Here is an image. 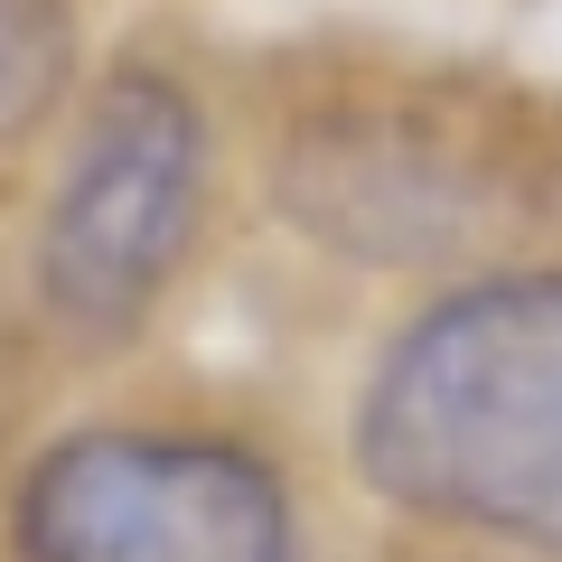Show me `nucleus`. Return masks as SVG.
Instances as JSON below:
<instances>
[{
  "label": "nucleus",
  "mask_w": 562,
  "mask_h": 562,
  "mask_svg": "<svg viewBox=\"0 0 562 562\" xmlns=\"http://www.w3.org/2000/svg\"><path fill=\"white\" fill-rule=\"evenodd\" d=\"M357 469L403 516L562 562V272L422 310L357 403Z\"/></svg>",
  "instance_id": "f257e3e1"
},
{
  "label": "nucleus",
  "mask_w": 562,
  "mask_h": 562,
  "mask_svg": "<svg viewBox=\"0 0 562 562\" xmlns=\"http://www.w3.org/2000/svg\"><path fill=\"white\" fill-rule=\"evenodd\" d=\"M206 216V113L188 85L113 76L57 169L38 235V291L76 338H122L150 319Z\"/></svg>",
  "instance_id": "f03ea898"
},
{
  "label": "nucleus",
  "mask_w": 562,
  "mask_h": 562,
  "mask_svg": "<svg viewBox=\"0 0 562 562\" xmlns=\"http://www.w3.org/2000/svg\"><path fill=\"white\" fill-rule=\"evenodd\" d=\"M29 562H291V497L235 441L85 431L20 487Z\"/></svg>",
  "instance_id": "7ed1b4c3"
},
{
  "label": "nucleus",
  "mask_w": 562,
  "mask_h": 562,
  "mask_svg": "<svg viewBox=\"0 0 562 562\" xmlns=\"http://www.w3.org/2000/svg\"><path fill=\"white\" fill-rule=\"evenodd\" d=\"M76 76V29L57 0H0V160L57 113Z\"/></svg>",
  "instance_id": "20e7f679"
}]
</instances>
